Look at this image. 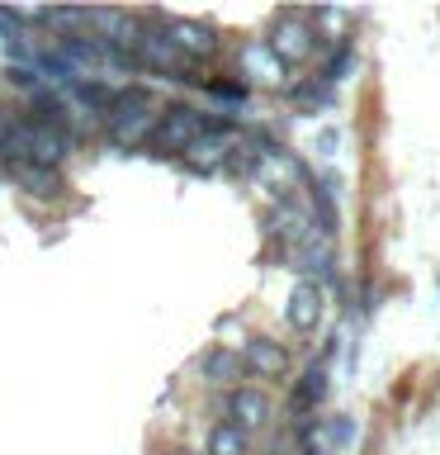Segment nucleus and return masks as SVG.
<instances>
[{
    "mask_svg": "<svg viewBox=\"0 0 440 455\" xmlns=\"http://www.w3.org/2000/svg\"><path fill=\"white\" fill-rule=\"evenodd\" d=\"M105 119H109V133H114V142H119V148H133V142L152 138L156 109H152L147 91H142V85H133V91H114L109 109H105Z\"/></svg>",
    "mask_w": 440,
    "mask_h": 455,
    "instance_id": "1",
    "label": "nucleus"
},
{
    "mask_svg": "<svg viewBox=\"0 0 440 455\" xmlns=\"http://www.w3.org/2000/svg\"><path fill=\"white\" fill-rule=\"evenodd\" d=\"M204 128H208V119L194 105H170V109L156 114V124H152V148L166 152V156H185L199 138H204Z\"/></svg>",
    "mask_w": 440,
    "mask_h": 455,
    "instance_id": "2",
    "label": "nucleus"
},
{
    "mask_svg": "<svg viewBox=\"0 0 440 455\" xmlns=\"http://www.w3.org/2000/svg\"><path fill=\"white\" fill-rule=\"evenodd\" d=\"M318 28H312V20L308 14H298V10H289V14H279L275 24H270V38H265V48L279 57L284 67H303L312 52H318Z\"/></svg>",
    "mask_w": 440,
    "mask_h": 455,
    "instance_id": "3",
    "label": "nucleus"
},
{
    "mask_svg": "<svg viewBox=\"0 0 440 455\" xmlns=\"http://www.w3.org/2000/svg\"><path fill=\"white\" fill-rule=\"evenodd\" d=\"M322 313H326V290L318 280H298L289 290V304H284V323H289L298 337H308L322 327Z\"/></svg>",
    "mask_w": 440,
    "mask_h": 455,
    "instance_id": "4",
    "label": "nucleus"
},
{
    "mask_svg": "<svg viewBox=\"0 0 440 455\" xmlns=\"http://www.w3.org/2000/svg\"><path fill=\"white\" fill-rule=\"evenodd\" d=\"M138 67L161 71V76H180V81H190L185 71H190L194 62H185V57L176 52V43L166 38V28H147V34L138 38Z\"/></svg>",
    "mask_w": 440,
    "mask_h": 455,
    "instance_id": "5",
    "label": "nucleus"
},
{
    "mask_svg": "<svg viewBox=\"0 0 440 455\" xmlns=\"http://www.w3.org/2000/svg\"><path fill=\"white\" fill-rule=\"evenodd\" d=\"M166 38L176 43V52L185 62H204V57L218 52V28L199 24V20H166Z\"/></svg>",
    "mask_w": 440,
    "mask_h": 455,
    "instance_id": "6",
    "label": "nucleus"
},
{
    "mask_svg": "<svg viewBox=\"0 0 440 455\" xmlns=\"http://www.w3.org/2000/svg\"><path fill=\"white\" fill-rule=\"evenodd\" d=\"M237 355H241V370L255 379H284L289 375V351H284L275 337H251Z\"/></svg>",
    "mask_w": 440,
    "mask_h": 455,
    "instance_id": "7",
    "label": "nucleus"
},
{
    "mask_svg": "<svg viewBox=\"0 0 440 455\" xmlns=\"http://www.w3.org/2000/svg\"><path fill=\"white\" fill-rule=\"evenodd\" d=\"M227 418H232V427H241V432H255V427H265L270 418H275V403L261 394V389H232L227 394Z\"/></svg>",
    "mask_w": 440,
    "mask_h": 455,
    "instance_id": "8",
    "label": "nucleus"
},
{
    "mask_svg": "<svg viewBox=\"0 0 440 455\" xmlns=\"http://www.w3.org/2000/svg\"><path fill=\"white\" fill-rule=\"evenodd\" d=\"M185 162H190V171H218L232 162V138L227 133H213V128H204V138L194 142L190 152H185Z\"/></svg>",
    "mask_w": 440,
    "mask_h": 455,
    "instance_id": "9",
    "label": "nucleus"
},
{
    "mask_svg": "<svg viewBox=\"0 0 440 455\" xmlns=\"http://www.w3.org/2000/svg\"><path fill=\"white\" fill-rule=\"evenodd\" d=\"M241 67H247V76L261 81V85H284V71H289L265 43H251V48L241 52Z\"/></svg>",
    "mask_w": 440,
    "mask_h": 455,
    "instance_id": "10",
    "label": "nucleus"
},
{
    "mask_svg": "<svg viewBox=\"0 0 440 455\" xmlns=\"http://www.w3.org/2000/svg\"><path fill=\"white\" fill-rule=\"evenodd\" d=\"M326 398V361H312L303 379L294 384V412H312Z\"/></svg>",
    "mask_w": 440,
    "mask_h": 455,
    "instance_id": "11",
    "label": "nucleus"
},
{
    "mask_svg": "<svg viewBox=\"0 0 440 455\" xmlns=\"http://www.w3.org/2000/svg\"><path fill=\"white\" fill-rule=\"evenodd\" d=\"M14 185L28 190L34 199H57L62 195V176L52 166H14Z\"/></svg>",
    "mask_w": 440,
    "mask_h": 455,
    "instance_id": "12",
    "label": "nucleus"
},
{
    "mask_svg": "<svg viewBox=\"0 0 440 455\" xmlns=\"http://www.w3.org/2000/svg\"><path fill=\"white\" fill-rule=\"evenodd\" d=\"M204 379H213V384H232V379H241V355L213 347V351L204 355Z\"/></svg>",
    "mask_w": 440,
    "mask_h": 455,
    "instance_id": "13",
    "label": "nucleus"
},
{
    "mask_svg": "<svg viewBox=\"0 0 440 455\" xmlns=\"http://www.w3.org/2000/svg\"><path fill=\"white\" fill-rule=\"evenodd\" d=\"M247 446H251V436L232 422H218L208 432V455H247Z\"/></svg>",
    "mask_w": 440,
    "mask_h": 455,
    "instance_id": "14",
    "label": "nucleus"
},
{
    "mask_svg": "<svg viewBox=\"0 0 440 455\" xmlns=\"http://www.w3.org/2000/svg\"><path fill=\"white\" fill-rule=\"evenodd\" d=\"M208 95H213V100H227V105H247V81H223V76H213V81H208Z\"/></svg>",
    "mask_w": 440,
    "mask_h": 455,
    "instance_id": "15",
    "label": "nucleus"
},
{
    "mask_svg": "<svg viewBox=\"0 0 440 455\" xmlns=\"http://www.w3.org/2000/svg\"><path fill=\"white\" fill-rule=\"evenodd\" d=\"M81 100H85L95 114H105L109 100H114V91H109V85H99V81H81Z\"/></svg>",
    "mask_w": 440,
    "mask_h": 455,
    "instance_id": "16",
    "label": "nucleus"
},
{
    "mask_svg": "<svg viewBox=\"0 0 440 455\" xmlns=\"http://www.w3.org/2000/svg\"><path fill=\"white\" fill-rule=\"evenodd\" d=\"M436 290H440V275H436Z\"/></svg>",
    "mask_w": 440,
    "mask_h": 455,
    "instance_id": "17",
    "label": "nucleus"
}]
</instances>
